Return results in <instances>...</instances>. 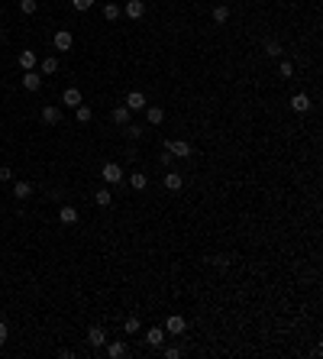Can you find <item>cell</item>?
I'll return each mask as SVG.
<instances>
[{
	"mask_svg": "<svg viewBox=\"0 0 323 359\" xmlns=\"http://www.w3.org/2000/svg\"><path fill=\"white\" fill-rule=\"evenodd\" d=\"M165 152L175 156V159H191L194 156L191 142H185V139H165Z\"/></svg>",
	"mask_w": 323,
	"mask_h": 359,
	"instance_id": "cell-1",
	"label": "cell"
},
{
	"mask_svg": "<svg viewBox=\"0 0 323 359\" xmlns=\"http://www.w3.org/2000/svg\"><path fill=\"white\" fill-rule=\"evenodd\" d=\"M100 178L107 181V185H123V168L116 162H107L104 168H100Z\"/></svg>",
	"mask_w": 323,
	"mask_h": 359,
	"instance_id": "cell-2",
	"label": "cell"
},
{
	"mask_svg": "<svg viewBox=\"0 0 323 359\" xmlns=\"http://www.w3.org/2000/svg\"><path fill=\"white\" fill-rule=\"evenodd\" d=\"M185 327H188V320H185V317H178V314H171V317L165 320V333H171V336L185 333Z\"/></svg>",
	"mask_w": 323,
	"mask_h": 359,
	"instance_id": "cell-3",
	"label": "cell"
},
{
	"mask_svg": "<svg viewBox=\"0 0 323 359\" xmlns=\"http://www.w3.org/2000/svg\"><path fill=\"white\" fill-rule=\"evenodd\" d=\"M42 123L46 126H58L62 123V110L52 107V104H46V107H42Z\"/></svg>",
	"mask_w": 323,
	"mask_h": 359,
	"instance_id": "cell-4",
	"label": "cell"
},
{
	"mask_svg": "<svg viewBox=\"0 0 323 359\" xmlns=\"http://www.w3.org/2000/svg\"><path fill=\"white\" fill-rule=\"evenodd\" d=\"M71 42H75V39H71V32H68V29H58V32L52 36V46L58 49V52H68Z\"/></svg>",
	"mask_w": 323,
	"mask_h": 359,
	"instance_id": "cell-5",
	"label": "cell"
},
{
	"mask_svg": "<svg viewBox=\"0 0 323 359\" xmlns=\"http://www.w3.org/2000/svg\"><path fill=\"white\" fill-rule=\"evenodd\" d=\"M146 94H142V91H130V94H126V107H130V110H146Z\"/></svg>",
	"mask_w": 323,
	"mask_h": 359,
	"instance_id": "cell-6",
	"label": "cell"
},
{
	"mask_svg": "<svg viewBox=\"0 0 323 359\" xmlns=\"http://www.w3.org/2000/svg\"><path fill=\"white\" fill-rule=\"evenodd\" d=\"M23 87H26V91H39V87H42V75H39L36 68L23 71Z\"/></svg>",
	"mask_w": 323,
	"mask_h": 359,
	"instance_id": "cell-7",
	"label": "cell"
},
{
	"mask_svg": "<svg viewBox=\"0 0 323 359\" xmlns=\"http://www.w3.org/2000/svg\"><path fill=\"white\" fill-rule=\"evenodd\" d=\"M123 13L130 16V20H139V16L146 13V3H142V0H126V7H123Z\"/></svg>",
	"mask_w": 323,
	"mask_h": 359,
	"instance_id": "cell-8",
	"label": "cell"
},
{
	"mask_svg": "<svg viewBox=\"0 0 323 359\" xmlns=\"http://www.w3.org/2000/svg\"><path fill=\"white\" fill-rule=\"evenodd\" d=\"M291 110H294V113H307V110H310V97H307V94H294V97H291Z\"/></svg>",
	"mask_w": 323,
	"mask_h": 359,
	"instance_id": "cell-9",
	"label": "cell"
},
{
	"mask_svg": "<svg viewBox=\"0 0 323 359\" xmlns=\"http://www.w3.org/2000/svg\"><path fill=\"white\" fill-rule=\"evenodd\" d=\"M87 343H91L94 350H100V346L107 343V333H104L100 327H91V330H87Z\"/></svg>",
	"mask_w": 323,
	"mask_h": 359,
	"instance_id": "cell-10",
	"label": "cell"
},
{
	"mask_svg": "<svg viewBox=\"0 0 323 359\" xmlns=\"http://www.w3.org/2000/svg\"><path fill=\"white\" fill-rule=\"evenodd\" d=\"M32 194V181H13V197L16 201H26Z\"/></svg>",
	"mask_w": 323,
	"mask_h": 359,
	"instance_id": "cell-11",
	"label": "cell"
},
{
	"mask_svg": "<svg viewBox=\"0 0 323 359\" xmlns=\"http://www.w3.org/2000/svg\"><path fill=\"white\" fill-rule=\"evenodd\" d=\"M36 65H39L36 52H29V49H26V52H20V68H23V71H32Z\"/></svg>",
	"mask_w": 323,
	"mask_h": 359,
	"instance_id": "cell-12",
	"label": "cell"
},
{
	"mask_svg": "<svg viewBox=\"0 0 323 359\" xmlns=\"http://www.w3.org/2000/svg\"><path fill=\"white\" fill-rule=\"evenodd\" d=\"M62 104L78 107V104H81V91H78V87H65V91H62Z\"/></svg>",
	"mask_w": 323,
	"mask_h": 359,
	"instance_id": "cell-13",
	"label": "cell"
},
{
	"mask_svg": "<svg viewBox=\"0 0 323 359\" xmlns=\"http://www.w3.org/2000/svg\"><path fill=\"white\" fill-rule=\"evenodd\" d=\"M146 117H149V123H152V126H159L162 120H165V110L155 107V104H146Z\"/></svg>",
	"mask_w": 323,
	"mask_h": 359,
	"instance_id": "cell-14",
	"label": "cell"
},
{
	"mask_svg": "<svg viewBox=\"0 0 323 359\" xmlns=\"http://www.w3.org/2000/svg\"><path fill=\"white\" fill-rule=\"evenodd\" d=\"M146 343H149V346H162V343H165V330H162V327H149Z\"/></svg>",
	"mask_w": 323,
	"mask_h": 359,
	"instance_id": "cell-15",
	"label": "cell"
},
{
	"mask_svg": "<svg viewBox=\"0 0 323 359\" xmlns=\"http://www.w3.org/2000/svg\"><path fill=\"white\" fill-rule=\"evenodd\" d=\"M104 346H107V356H110V359L126 356V343H123V340H113V343H104Z\"/></svg>",
	"mask_w": 323,
	"mask_h": 359,
	"instance_id": "cell-16",
	"label": "cell"
},
{
	"mask_svg": "<svg viewBox=\"0 0 323 359\" xmlns=\"http://www.w3.org/2000/svg\"><path fill=\"white\" fill-rule=\"evenodd\" d=\"M58 220H62V223H78V207L65 204L62 211H58Z\"/></svg>",
	"mask_w": 323,
	"mask_h": 359,
	"instance_id": "cell-17",
	"label": "cell"
},
{
	"mask_svg": "<svg viewBox=\"0 0 323 359\" xmlns=\"http://www.w3.org/2000/svg\"><path fill=\"white\" fill-rule=\"evenodd\" d=\"M91 117H94V110L87 107V104H78L75 107V120L78 123H91Z\"/></svg>",
	"mask_w": 323,
	"mask_h": 359,
	"instance_id": "cell-18",
	"label": "cell"
},
{
	"mask_svg": "<svg viewBox=\"0 0 323 359\" xmlns=\"http://www.w3.org/2000/svg\"><path fill=\"white\" fill-rule=\"evenodd\" d=\"M181 185H185V178H181L178 172H168V175H165V188H168V191H181Z\"/></svg>",
	"mask_w": 323,
	"mask_h": 359,
	"instance_id": "cell-19",
	"label": "cell"
},
{
	"mask_svg": "<svg viewBox=\"0 0 323 359\" xmlns=\"http://www.w3.org/2000/svg\"><path fill=\"white\" fill-rule=\"evenodd\" d=\"M110 201H113V197H110L107 188H97V191H94V204H97V207H110Z\"/></svg>",
	"mask_w": 323,
	"mask_h": 359,
	"instance_id": "cell-20",
	"label": "cell"
},
{
	"mask_svg": "<svg viewBox=\"0 0 323 359\" xmlns=\"http://www.w3.org/2000/svg\"><path fill=\"white\" fill-rule=\"evenodd\" d=\"M130 113H133V110L126 107V104H123V107H116V110H113V123L126 126V123H130Z\"/></svg>",
	"mask_w": 323,
	"mask_h": 359,
	"instance_id": "cell-21",
	"label": "cell"
},
{
	"mask_svg": "<svg viewBox=\"0 0 323 359\" xmlns=\"http://www.w3.org/2000/svg\"><path fill=\"white\" fill-rule=\"evenodd\" d=\"M39 68H42V75H55V71H58V58H52V55H49V58H42V62H39Z\"/></svg>",
	"mask_w": 323,
	"mask_h": 359,
	"instance_id": "cell-22",
	"label": "cell"
},
{
	"mask_svg": "<svg viewBox=\"0 0 323 359\" xmlns=\"http://www.w3.org/2000/svg\"><path fill=\"white\" fill-rule=\"evenodd\" d=\"M146 185H149V178L142 172H136V175H130V188H136V191H146Z\"/></svg>",
	"mask_w": 323,
	"mask_h": 359,
	"instance_id": "cell-23",
	"label": "cell"
},
{
	"mask_svg": "<svg viewBox=\"0 0 323 359\" xmlns=\"http://www.w3.org/2000/svg\"><path fill=\"white\" fill-rule=\"evenodd\" d=\"M120 13H123V10H120V3H107V7H104V20H110V23H113V20H120Z\"/></svg>",
	"mask_w": 323,
	"mask_h": 359,
	"instance_id": "cell-24",
	"label": "cell"
},
{
	"mask_svg": "<svg viewBox=\"0 0 323 359\" xmlns=\"http://www.w3.org/2000/svg\"><path fill=\"white\" fill-rule=\"evenodd\" d=\"M226 20H230V7H223V3L214 7V23H226Z\"/></svg>",
	"mask_w": 323,
	"mask_h": 359,
	"instance_id": "cell-25",
	"label": "cell"
},
{
	"mask_svg": "<svg viewBox=\"0 0 323 359\" xmlns=\"http://www.w3.org/2000/svg\"><path fill=\"white\" fill-rule=\"evenodd\" d=\"M265 55H269V58H278V55H281V42L269 39V42H265Z\"/></svg>",
	"mask_w": 323,
	"mask_h": 359,
	"instance_id": "cell-26",
	"label": "cell"
},
{
	"mask_svg": "<svg viewBox=\"0 0 323 359\" xmlns=\"http://www.w3.org/2000/svg\"><path fill=\"white\" fill-rule=\"evenodd\" d=\"M139 327H142V324H139V317H126L123 320V330H126V333H139Z\"/></svg>",
	"mask_w": 323,
	"mask_h": 359,
	"instance_id": "cell-27",
	"label": "cell"
},
{
	"mask_svg": "<svg viewBox=\"0 0 323 359\" xmlns=\"http://www.w3.org/2000/svg\"><path fill=\"white\" fill-rule=\"evenodd\" d=\"M20 10H23L26 16H32V13L39 10V3H36V0H20Z\"/></svg>",
	"mask_w": 323,
	"mask_h": 359,
	"instance_id": "cell-28",
	"label": "cell"
},
{
	"mask_svg": "<svg viewBox=\"0 0 323 359\" xmlns=\"http://www.w3.org/2000/svg\"><path fill=\"white\" fill-rule=\"evenodd\" d=\"M126 136H130V139H139V136H142V126L139 123H126Z\"/></svg>",
	"mask_w": 323,
	"mask_h": 359,
	"instance_id": "cell-29",
	"label": "cell"
},
{
	"mask_svg": "<svg viewBox=\"0 0 323 359\" xmlns=\"http://www.w3.org/2000/svg\"><path fill=\"white\" fill-rule=\"evenodd\" d=\"M278 75H281V78H291V75H294V65L291 62H281V65H278Z\"/></svg>",
	"mask_w": 323,
	"mask_h": 359,
	"instance_id": "cell-30",
	"label": "cell"
},
{
	"mask_svg": "<svg viewBox=\"0 0 323 359\" xmlns=\"http://www.w3.org/2000/svg\"><path fill=\"white\" fill-rule=\"evenodd\" d=\"M71 7H75V10H91L94 0H71Z\"/></svg>",
	"mask_w": 323,
	"mask_h": 359,
	"instance_id": "cell-31",
	"label": "cell"
},
{
	"mask_svg": "<svg viewBox=\"0 0 323 359\" xmlns=\"http://www.w3.org/2000/svg\"><path fill=\"white\" fill-rule=\"evenodd\" d=\"M165 359H181V350H178V346H168V350H165Z\"/></svg>",
	"mask_w": 323,
	"mask_h": 359,
	"instance_id": "cell-32",
	"label": "cell"
},
{
	"mask_svg": "<svg viewBox=\"0 0 323 359\" xmlns=\"http://www.w3.org/2000/svg\"><path fill=\"white\" fill-rule=\"evenodd\" d=\"M214 266H216V269H230V259H223V256H214Z\"/></svg>",
	"mask_w": 323,
	"mask_h": 359,
	"instance_id": "cell-33",
	"label": "cell"
},
{
	"mask_svg": "<svg viewBox=\"0 0 323 359\" xmlns=\"http://www.w3.org/2000/svg\"><path fill=\"white\" fill-rule=\"evenodd\" d=\"M0 181H13V172H10V165H3V168H0Z\"/></svg>",
	"mask_w": 323,
	"mask_h": 359,
	"instance_id": "cell-34",
	"label": "cell"
},
{
	"mask_svg": "<svg viewBox=\"0 0 323 359\" xmlns=\"http://www.w3.org/2000/svg\"><path fill=\"white\" fill-rule=\"evenodd\" d=\"M0 343H7V324L0 320Z\"/></svg>",
	"mask_w": 323,
	"mask_h": 359,
	"instance_id": "cell-35",
	"label": "cell"
}]
</instances>
